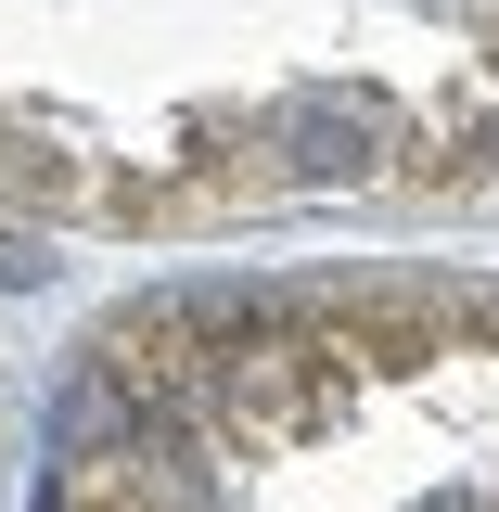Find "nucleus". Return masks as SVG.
I'll return each mask as SVG.
<instances>
[{"label": "nucleus", "mask_w": 499, "mask_h": 512, "mask_svg": "<svg viewBox=\"0 0 499 512\" xmlns=\"http://www.w3.org/2000/svg\"><path fill=\"white\" fill-rule=\"evenodd\" d=\"M77 512H499V308L295 282L154 320Z\"/></svg>", "instance_id": "obj_1"}]
</instances>
